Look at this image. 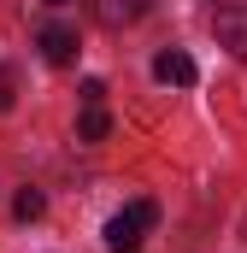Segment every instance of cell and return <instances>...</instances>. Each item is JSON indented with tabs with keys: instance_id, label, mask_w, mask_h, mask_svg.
Returning <instances> with one entry per match:
<instances>
[{
	"instance_id": "cell-8",
	"label": "cell",
	"mask_w": 247,
	"mask_h": 253,
	"mask_svg": "<svg viewBox=\"0 0 247 253\" xmlns=\"http://www.w3.org/2000/svg\"><path fill=\"white\" fill-rule=\"evenodd\" d=\"M12 100H18V83H12V77L0 71V112H12Z\"/></svg>"
},
{
	"instance_id": "cell-2",
	"label": "cell",
	"mask_w": 247,
	"mask_h": 253,
	"mask_svg": "<svg viewBox=\"0 0 247 253\" xmlns=\"http://www.w3.org/2000/svg\"><path fill=\"white\" fill-rule=\"evenodd\" d=\"M112 129V112H106V83L88 77L82 83V118H77V141H106Z\"/></svg>"
},
{
	"instance_id": "cell-4",
	"label": "cell",
	"mask_w": 247,
	"mask_h": 253,
	"mask_svg": "<svg viewBox=\"0 0 247 253\" xmlns=\"http://www.w3.org/2000/svg\"><path fill=\"white\" fill-rule=\"evenodd\" d=\"M153 77H159V83H171V88H188L200 71H194V59H188L183 47H165V53L153 59Z\"/></svg>"
},
{
	"instance_id": "cell-7",
	"label": "cell",
	"mask_w": 247,
	"mask_h": 253,
	"mask_svg": "<svg viewBox=\"0 0 247 253\" xmlns=\"http://www.w3.org/2000/svg\"><path fill=\"white\" fill-rule=\"evenodd\" d=\"M41 206H47V200H41V189H18V200H12V212H18L24 224H30V218H41Z\"/></svg>"
},
{
	"instance_id": "cell-1",
	"label": "cell",
	"mask_w": 247,
	"mask_h": 253,
	"mask_svg": "<svg viewBox=\"0 0 247 253\" xmlns=\"http://www.w3.org/2000/svg\"><path fill=\"white\" fill-rule=\"evenodd\" d=\"M153 224H159V206L153 200H129L124 212L106 218V253H141V242H147Z\"/></svg>"
},
{
	"instance_id": "cell-6",
	"label": "cell",
	"mask_w": 247,
	"mask_h": 253,
	"mask_svg": "<svg viewBox=\"0 0 247 253\" xmlns=\"http://www.w3.org/2000/svg\"><path fill=\"white\" fill-rule=\"evenodd\" d=\"M41 59H47V65H71V59H77V30L47 24V30H41Z\"/></svg>"
},
{
	"instance_id": "cell-3",
	"label": "cell",
	"mask_w": 247,
	"mask_h": 253,
	"mask_svg": "<svg viewBox=\"0 0 247 253\" xmlns=\"http://www.w3.org/2000/svg\"><path fill=\"white\" fill-rule=\"evenodd\" d=\"M212 36H218V47H230L236 59H247V0H224L212 12Z\"/></svg>"
},
{
	"instance_id": "cell-5",
	"label": "cell",
	"mask_w": 247,
	"mask_h": 253,
	"mask_svg": "<svg viewBox=\"0 0 247 253\" xmlns=\"http://www.w3.org/2000/svg\"><path fill=\"white\" fill-rule=\"evenodd\" d=\"M153 12V0H94V18L106 24V30H124V24H135V18H147Z\"/></svg>"
}]
</instances>
